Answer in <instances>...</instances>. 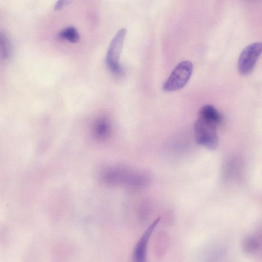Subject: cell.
Here are the masks:
<instances>
[{
	"label": "cell",
	"mask_w": 262,
	"mask_h": 262,
	"mask_svg": "<svg viewBox=\"0 0 262 262\" xmlns=\"http://www.w3.org/2000/svg\"><path fill=\"white\" fill-rule=\"evenodd\" d=\"M193 72V64L188 60L178 63L163 85L165 92H172L183 88L190 79Z\"/></svg>",
	"instance_id": "6da1fadb"
},
{
	"label": "cell",
	"mask_w": 262,
	"mask_h": 262,
	"mask_svg": "<svg viewBox=\"0 0 262 262\" xmlns=\"http://www.w3.org/2000/svg\"><path fill=\"white\" fill-rule=\"evenodd\" d=\"M59 36L74 43L77 42L80 38L77 29L73 26H69L62 29L59 32Z\"/></svg>",
	"instance_id": "52a82bcc"
},
{
	"label": "cell",
	"mask_w": 262,
	"mask_h": 262,
	"mask_svg": "<svg viewBox=\"0 0 262 262\" xmlns=\"http://www.w3.org/2000/svg\"><path fill=\"white\" fill-rule=\"evenodd\" d=\"M160 221V217L157 218L144 231L133 249L132 262H147V251L149 241Z\"/></svg>",
	"instance_id": "5b68a950"
},
{
	"label": "cell",
	"mask_w": 262,
	"mask_h": 262,
	"mask_svg": "<svg viewBox=\"0 0 262 262\" xmlns=\"http://www.w3.org/2000/svg\"><path fill=\"white\" fill-rule=\"evenodd\" d=\"M262 51V43L253 42L242 51L238 60V69L242 75L250 73Z\"/></svg>",
	"instance_id": "277c9868"
},
{
	"label": "cell",
	"mask_w": 262,
	"mask_h": 262,
	"mask_svg": "<svg viewBox=\"0 0 262 262\" xmlns=\"http://www.w3.org/2000/svg\"><path fill=\"white\" fill-rule=\"evenodd\" d=\"M198 118H200L216 127L221 123L222 116L218 110L213 105L207 104L200 109Z\"/></svg>",
	"instance_id": "8992f818"
},
{
	"label": "cell",
	"mask_w": 262,
	"mask_h": 262,
	"mask_svg": "<svg viewBox=\"0 0 262 262\" xmlns=\"http://www.w3.org/2000/svg\"><path fill=\"white\" fill-rule=\"evenodd\" d=\"M216 126L200 118L194 124L196 143L209 149H215L218 144Z\"/></svg>",
	"instance_id": "7a4b0ae2"
},
{
	"label": "cell",
	"mask_w": 262,
	"mask_h": 262,
	"mask_svg": "<svg viewBox=\"0 0 262 262\" xmlns=\"http://www.w3.org/2000/svg\"><path fill=\"white\" fill-rule=\"evenodd\" d=\"M70 2L69 1H57L55 5V10H60L62 8L65 6L68 5V4Z\"/></svg>",
	"instance_id": "8fae6325"
},
{
	"label": "cell",
	"mask_w": 262,
	"mask_h": 262,
	"mask_svg": "<svg viewBox=\"0 0 262 262\" xmlns=\"http://www.w3.org/2000/svg\"><path fill=\"white\" fill-rule=\"evenodd\" d=\"M126 34V30L120 29L111 41L106 52L105 63L109 70L115 74L121 72L119 59Z\"/></svg>",
	"instance_id": "3957f363"
},
{
	"label": "cell",
	"mask_w": 262,
	"mask_h": 262,
	"mask_svg": "<svg viewBox=\"0 0 262 262\" xmlns=\"http://www.w3.org/2000/svg\"><path fill=\"white\" fill-rule=\"evenodd\" d=\"M243 247L246 252H253L257 247V241L252 237H248L244 242Z\"/></svg>",
	"instance_id": "30bf717a"
},
{
	"label": "cell",
	"mask_w": 262,
	"mask_h": 262,
	"mask_svg": "<svg viewBox=\"0 0 262 262\" xmlns=\"http://www.w3.org/2000/svg\"><path fill=\"white\" fill-rule=\"evenodd\" d=\"M167 236L164 233L159 234L157 239V255L158 257H162L165 252L167 246Z\"/></svg>",
	"instance_id": "ba28073f"
},
{
	"label": "cell",
	"mask_w": 262,
	"mask_h": 262,
	"mask_svg": "<svg viewBox=\"0 0 262 262\" xmlns=\"http://www.w3.org/2000/svg\"><path fill=\"white\" fill-rule=\"evenodd\" d=\"M1 49L2 57L8 58L10 54V45L7 36L2 33L1 34Z\"/></svg>",
	"instance_id": "9c48e42d"
}]
</instances>
